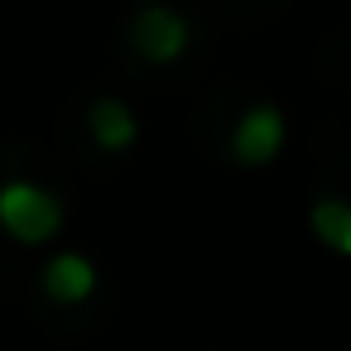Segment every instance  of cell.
<instances>
[{"label": "cell", "instance_id": "cell-1", "mask_svg": "<svg viewBox=\"0 0 351 351\" xmlns=\"http://www.w3.org/2000/svg\"><path fill=\"white\" fill-rule=\"evenodd\" d=\"M63 226V202L29 183V178H10V183H0V231H5L10 241L20 245H44L53 241Z\"/></svg>", "mask_w": 351, "mask_h": 351}, {"label": "cell", "instance_id": "cell-2", "mask_svg": "<svg viewBox=\"0 0 351 351\" xmlns=\"http://www.w3.org/2000/svg\"><path fill=\"white\" fill-rule=\"evenodd\" d=\"M284 135H289L284 111H279L274 101H255V106L236 121V130H231V159L245 164V169H260V164H269V159L284 149Z\"/></svg>", "mask_w": 351, "mask_h": 351}, {"label": "cell", "instance_id": "cell-3", "mask_svg": "<svg viewBox=\"0 0 351 351\" xmlns=\"http://www.w3.org/2000/svg\"><path fill=\"white\" fill-rule=\"evenodd\" d=\"M130 44H135V53L149 58V63H173V58H183V49H188V20H183L173 5H145V10H135V20H130Z\"/></svg>", "mask_w": 351, "mask_h": 351}, {"label": "cell", "instance_id": "cell-4", "mask_svg": "<svg viewBox=\"0 0 351 351\" xmlns=\"http://www.w3.org/2000/svg\"><path fill=\"white\" fill-rule=\"evenodd\" d=\"M39 284H44V293H49L53 303H87L101 279H97V265H92L87 255L63 250V255H53V260L44 265Z\"/></svg>", "mask_w": 351, "mask_h": 351}, {"label": "cell", "instance_id": "cell-5", "mask_svg": "<svg viewBox=\"0 0 351 351\" xmlns=\"http://www.w3.org/2000/svg\"><path fill=\"white\" fill-rule=\"evenodd\" d=\"M87 125H92V140L106 154H125L140 140V121H135V111L121 97H97L92 111H87Z\"/></svg>", "mask_w": 351, "mask_h": 351}, {"label": "cell", "instance_id": "cell-6", "mask_svg": "<svg viewBox=\"0 0 351 351\" xmlns=\"http://www.w3.org/2000/svg\"><path fill=\"white\" fill-rule=\"evenodd\" d=\"M308 226H313V236H317L327 250H337V255L351 250V207H346L341 197H322V202H313Z\"/></svg>", "mask_w": 351, "mask_h": 351}]
</instances>
